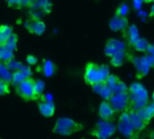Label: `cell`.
Instances as JSON below:
<instances>
[{
    "label": "cell",
    "mask_w": 154,
    "mask_h": 139,
    "mask_svg": "<svg viewBox=\"0 0 154 139\" xmlns=\"http://www.w3.org/2000/svg\"><path fill=\"white\" fill-rule=\"evenodd\" d=\"M128 113H129V118H130V123L134 127V128L137 132L143 131L148 125L137 113L135 109H128Z\"/></svg>",
    "instance_id": "obj_11"
},
{
    "label": "cell",
    "mask_w": 154,
    "mask_h": 139,
    "mask_svg": "<svg viewBox=\"0 0 154 139\" xmlns=\"http://www.w3.org/2000/svg\"><path fill=\"white\" fill-rule=\"evenodd\" d=\"M148 54H150L151 56H152V60H153L154 62V43L153 44H151L150 45V47H149V50H148Z\"/></svg>",
    "instance_id": "obj_36"
},
{
    "label": "cell",
    "mask_w": 154,
    "mask_h": 139,
    "mask_svg": "<svg viewBox=\"0 0 154 139\" xmlns=\"http://www.w3.org/2000/svg\"><path fill=\"white\" fill-rule=\"evenodd\" d=\"M152 2H153L154 3V0H150V3H152Z\"/></svg>",
    "instance_id": "obj_42"
},
{
    "label": "cell",
    "mask_w": 154,
    "mask_h": 139,
    "mask_svg": "<svg viewBox=\"0 0 154 139\" xmlns=\"http://www.w3.org/2000/svg\"><path fill=\"white\" fill-rule=\"evenodd\" d=\"M116 127L107 120H100L97 123L95 129L91 132V135L99 139H106L111 137L116 132Z\"/></svg>",
    "instance_id": "obj_6"
},
{
    "label": "cell",
    "mask_w": 154,
    "mask_h": 139,
    "mask_svg": "<svg viewBox=\"0 0 154 139\" xmlns=\"http://www.w3.org/2000/svg\"><path fill=\"white\" fill-rule=\"evenodd\" d=\"M125 52H121L117 53L112 57H110V63L114 67H121L124 62H125Z\"/></svg>",
    "instance_id": "obj_27"
},
{
    "label": "cell",
    "mask_w": 154,
    "mask_h": 139,
    "mask_svg": "<svg viewBox=\"0 0 154 139\" xmlns=\"http://www.w3.org/2000/svg\"><path fill=\"white\" fill-rule=\"evenodd\" d=\"M91 88H92V90L96 94L99 95L104 100H109V99L111 98V96L114 93L113 90L111 88H109L105 81L94 84L91 86Z\"/></svg>",
    "instance_id": "obj_14"
},
{
    "label": "cell",
    "mask_w": 154,
    "mask_h": 139,
    "mask_svg": "<svg viewBox=\"0 0 154 139\" xmlns=\"http://www.w3.org/2000/svg\"><path fill=\"white\" fill-rule=\"evenodd\" d=\"M26 62L29 66H35L38 63V58L33 54H29L26 56Z\"/></svg>",
    "instance_id": "obj_33"
},
{
    "label": "cell",
    "mask_w": 154,
    "mask_h": 139,
    "mask_svg": "<svg viewBox=\"0 0 154 139\" xmlns=\"http://www.w3.org/2000/svg\"><path fill=\"white\" fill-rule=\"evenodd\" d=\"M127 37L128 41L131 45H134L137 40L140 38V33H139V29L135 24H132L128 27L127 29Z\"/></svg>",
    "instance_id": "obj_19"
},
{
    "label": "cell",
    "mask_w": 154,
    "mask_h": 139,
    "mask_svg": "<svg viewBox=\"0 0 154 139\" xmlns=\"http://www.w3.org/2000/svg\"><path fill=\"white\" fill-rule=\"evenodd\" d=\"M128 94L129 106L132 109H139L149 103L148 91L145 87L139 82H134L128 87Z\"/></svg>",
    "instance_id": "obj_2"
},
{
    "label": "cell",
    "mask_w": 154,
    "mask_h": 139,
    "mask_svg": "<svg viewBox=\"0 0 154 139\" xmlns=\"http://www.w3.org/2000/svg\"><path fill=\"white\" fill-rule=\"evenodd\" d=\"M37 106L41 115L45 118H51L55 113V104L51 100H42Z\"/></svg>",
    "instance_id": "obj_15"
},
{
    "label": "cell",
    "mask_w": 154,
    "mask_h": 139,
    "mask_svg": "<svg viewBox=\"0 0 154 139\" xmlns=\"http://www.w3.org/2000/svg\"><path fill=\"white\" fill-rule=\"evenodd\" d=\"M37 68H38V71L42 72L45 77L53 76V74L55 73V71H56L55 64L51 60H48V59L43 60L42 62L41 63V65L38 66Z\"/></svg>",
    "instance_id": "obj_18"
},
{
    "label": "cell",
    "mask_w": 154,
    "mask_h": 139,
    "mask_svg": "<svg viewBox=\"0 0 154 139\" xmlns=\"http://www.w3.org/2000/svg\"><path fill=\"white\" fill-rule=\"evenodd\" d=\"M5 64L7 66V68H8L10 71H16V70H19V69L23 66V64H22L21 62L15 61L14 58L12 59L11 61H9L8 62L5 63Z\"/></svg>",
    "instance_id": "obj_31"
},
{
    "label": "cell",
    "mask_w": 154,
    "mask_h": 139,
    "mask_svg": "<svg viewBox=\"0 0 154 139\" xmlns=\"http://www.w3.org/2000/svg\"><path fill=\"white\" fill-rule=\"evenodd\" d=\"M129 6L126 4H122L121 5H119L116 10L115 14L116 15H119V16H127V14H129Z\"/></svg>",
    "instance_id": "obj_30"
},
{
    "label": "cell",
    "mask_w": 154,
    "mask_h": 139,
    "mask_svg": "<svg viewBox=\"0 0 154 139\" xmlns=\"http://www.w3.org/2000/svg\"><path fill=\"white\" fill-rule=\"evenodd\" d=\"M14 58V52L9 51L3 44H0V62L6 63Z\"/></svg>",
    "instance_id": "obj_22"
},
{
    "label": "cell",
    "mask_w": 154,
    "mask_h": 139,
    "mask_svg": "<svg viewBox=\"0 0 154 139\" xmlns=\"http://www.w3.org/2000/svg\"><path fill=\"white\" fill-rule=\"evenodd\" d=\"M119 81H120V79H119L116 75L111 74V73L108 75V77L106 78V80L105 81V82L106 83V85H107L109 88H111L112 90L116 86V84H117Z\"/></svg>",
    "instance_id": "obj_28"
},
{
    "label": "cell",
    "mask_w": 154,
    "mask_h": 139,
    "mask_svg": "<svg viewBox=\"0 0 154 139\" xmlns=\"http://www.w3.org/2000/svg\"><path fill=\"white\" fill-rule=\"evenodd\" d=\"M13 27L9 24L0 25V44H4L6 40L12 35Z\"/></svg>",
    "instance_id": "obj_20"
},
{
    "label": "cell",
    "mask_w": 154,
    "mask_h": 139,
    "mask_svg": "<svg viewBox=\"0 0 154 139\" xmlns=\"http://www.w3.org/2000/svg\"><path fill=\"white\" fill-rule=\"evenodd\" d=\"M152 101L154 102V92L152 93Z\"/></svg>",
    "instance_id": "obj_41"
},
{
    "label": "cell",
    "mask_w": 154,
    "mask_h": 139,
    "mask_svg": "<svg viewBox=\"0 0 154 139\" xmlns=\"http://www.w3.org/2000/svg\"><path fill=\"white\" fill-rule=\"evenodd\" d=\"M149 17L154 18V4L152 5V7H151V11H150V14H149Z\"/></svg>",
    "instance_id": "obj_37"
},
{
    "label": "cell",
    "mask_w": 154,
    "mask_h": 139,
    "mask_svg": "<svg viewBox=\"0 0 154 139\" xmlns=\"http://www.w3.org/2000/svg\"><path fill=\"white\" fill-rule=\"evenodd\" d=\"M109 74L110 70L108 66L96 62H88L85 67L83 77L86 84L92 86L97 83L104 82Z\"/></svg>",
    "instance_id": "obj_1"
},
{
    "label": "cell",
    "mask_w": 154,
    "mask_h": 139,
    "mask_svg": "<svg viewBox=\"0 0 154 139\" xmlns=\"http://www.w3.org/2000/svg\"><path fill=\"white\" fill-rule=\"evenodd\" d=\"M140 1H142L143 3H150V0H140Z\"/></svg>",
    "instance_id": "obj_39"
},
{
    "label": "cell",
    "mask_w": 154,
    "mask_h": 139,
    "mask_svg": "<svg viewBox=\"0 0 154 139\" xmlns=\"http://www.w3.org/2000/svg\"><path fill=\"white\" fill-rule=\"evenodd\" d=\"M125 51H126V45L123 41L116 38H110L106 43L104 53L106 57L110 58L117 53L125 52Z\"/></svg>",
    "instance_id": "obj_8"
},
{
    "label": "cell",
    "mask_w": 154,
    "mask_h": 139,
    "mask_svg": "<svg viewBox=\"0 0 154 139\" xmlns=\"http://www.w3.org/2000/svg\"><path fill=\"white\" fill-rule=\"evenodd\" d=\"M6 4L9 7L14 8V9H20L22 8L20 5L19 0H6Z\"/></svg>",
    "instance_id": "obj_34"
},
{
    "label": "cell",
    "mask_w": 154,
    "mask_h": 139,
    "mask_svg": "<svg viewBox=\"0 0 154 139\" xmlns=\"http://www.w3.org/2000/svg\"><path fill=\"white\" fill-rule=\"evenodd\" d=\"M150 137H151L152 138H154V131H153V132H152V133H151Z\"/></svg>",
    "instance_id": "obj_40"
},
{
    "label": "cell",
    "mask_w": 154,
    "mask_h": 139,
    "mask_svg": "<svg viewBox=\"0 0 154 139\" xmlns=\"http://www.w3.org/2000/svg\"><path fill=\"white\" fill-rule=\"evenodd\" d=\"M116 128L119 130V132L126 137H129V138H134L137 137V134L139 132H137L134 127L131 125L130 122H124V121H118V125L116 127Z\"/></svg>",
    "instance_id": "obj_16"
},
{
    "label": "cell",
    "mask_w": 154,
    "mask_h": 139,
    "mask_svg": "<svg viewBox=\"0 0 154 139\" xmlns=\"http://www.w3.org/2000/svg\"><path fill=\"white\" fill-rule=\"evenodd\" d=\"M30 1H31V3H32V6L36 4V2H37L38 0H30Z\"/></svg>",
    "instance_id": "obj_38"
},
{
    "label": "cell",
    "mask_w": 154,
    "mask_h": 139,
    "mask_svg": "<svg viewBox=\"0 0 154 139\" xmlns=\"http://www.w3.org/2000/svg\"><path fill=\"white\" fill-rule=\"evenodd\" d=\"M21 7H32V3L30 0H19Z\"/></svg>",
    "instance_id": "obj_35"
},
{
    "label": "cell",
    "mask_w": 154,
    "mask_h": 139,
    "mask_svg": "<svg viewBox=\"0 0 154 139\" xmlns=\"http://www.w3.org/2000/svg\"><path fill=\"white\" fill-rule=\"evenodd\" d=\"M38 6L44 14H51L52 10V4L51 0H38L33 6ZM32 6V7H33Z\"/></svg>",
    "instance_id": "obj_25"
},
{
    "label": "cell",
    "mask_w": 154,
    "mask_h": 139,
    "mask_svg": "<svg viewBox=\"0 0 154 139\" xmlns=\"http://www.w3.org/2000/svg\"><path fill=\"white\" fill-rule=\"evenodd\" d=\"M138 115L146 122L150 123V121L154 118V102L152 103L147 104L143 108H141L139 109H136Z\"/></svg>",
    "instance_id": "obj_17"
},
{
    "label": "cell",
    "mask_w": 154,
    "mask_h": 139,
    "mask_svg": "<svg viewBox=\"0 0 154 139\" xmlns=\"http://www.w3.org/2000/svg\"><path fill=\"white\" fill-rule=\"evenodd\" d=\"M34 80L32 77L25 79L17 85L14 86L16 94L25 101L34 100V91H33Z\"/></svg>",
    "instance_id": "obj_5"
},
{
    "label": "cell",
    "mask_w": 154,
    "mask_h": 139,
    "mask_svg": "<svg viewBox=\"0 0 154 139\" xmlns=\"http://www.w3.org/2000/svg\"><path fill=\"white\" fill-rule=\"evenodd\" d=\"M115 113L116 111L108 100H104L100 103L98 107V115L102 120L109 121L110 119L113 118V117L115 116Z\"/></svg>",
    "instance_id": "obj_12"
},
{
    "label": "cell",
    "mask_w": 154,
    "mask_h": 139,
    "mask_svg": "<svg viewBox=\"0 0 154 139\" xmlns=\"http://www.w3.org/2000/svg\"><path fill=\"white\" fill-rule=\"evenodd\" d=\"M45 88V83L42 80H34L33 83V91H34V100H39L43 94Z\"/></svg>",
    "instance_id": "obj_23"
},
{
    "label": "cell",
    "mask_w": 154,
    "mask_h": 139,
    "mask_svg": "<svg viewBox=\"0 0 154 139\" xmlns=\"http://www.w3.org/2000/svg\"><path fill=\"white\" fill-rule=\"evenodd\" d=\"M32 71L29 66H24L23 65L19 70H16L12 72V80H11V84L13 86L17 85L21 81H24L25 79L32 77Z\"/></svg>",
    "instance_id": "obj_10"
},
{
    "label": "cell",
    "mask_w": 154,
    "mask_h": 139,
    "mask_svg": "<svg viewBox=\"0 0 154 139\" xmlns=\"http://www.w3.org/2000/svg\"><path fill=\"white\" fill-rule=\"evenodd\" d=\"M128 91V87L127 85L124 82V81H119L116 86L113 89V92L114 93H117V92H127Z\"/></svg>",
    "instance_id": "obj_32"
},
{
    "label": "cell",
    "mask_w": 154,
    "mask_h": 139,
    "mask_svg": "<svg viewBox=\"0 0 154 139\" xmlns=\"http://www.w3.org/2000/svg\"><path fill=\"white\" fill-rule=\"evenodd\" d=\"M10 94V83L0 79V96H7Z\"/></svg>",
    "instance_id": "obj_29"
},
{
    "label": "cell",
    "mask_w": 154,
    "mask_h": 139,
    "mask_svg": "<svg viewBox=\"0 0 154 139\" xmlns=\"http://www.w3.org/2000/svg\"><path fill=\"white\" fill-rule=\"evenodd\" d=\"M84 127L79 121L69 118H59L53 126L52 132L60 136H71L83 130Z\"/></svg>",
    "instance_id": "obj_3"
},
{
    "label": "cell",
    "mask_w": 154,
    "mask_h": 139,
    "mask_svg": "<svg viewBox=\"0 0 154 139\" xmlns=\"http://www.w3.org/2000/svg\"><path fill=\"white\" fill-rule=\"evenodd\" d=\"M116 112H123L129 107V94L127 92L113 93L108 100Z\"/></svg>",
    "instance_id": "obj_7"
},
{
    "label": "cell",
    "mask_w": 154,
    "mask_h": 139,
    "mask_svg": "<svg viewBox=\"0 0 154 139\" xmlns=\"http://www.w3.org/2000/svg\"><path fill=\"white\" fill-rule=\"evenodd\" d=\"M17 43H18V35L13 33L12 35L6 40V42L3 45L9 51L14 52V51H16L17 49Z\"/></svg>",
    "instance_id": "obj_24"
},
{
    "label": "cell",
    "mask_w": 154,
    "mask_h": 139,
    "mask_svg": "<svg viewBox=\"0 0 154 139\" xmlns=\"http://www.w3.org/2000/svg\"><path fill=\"white\" fill-rule=\"evenodd\" d=\"M0 79L7 81L11 84L12 72L4 62H0Z\"/></svg>",
    "instance_id": "obj_26"
},
{
    "label": "cell",
    "mask_w": 154,
    "mask_h": 139,
    "mask_svg": "<svg viewBox=\"0 0 154 139\" xmlns=\"http://www.w3.org/2000/svg\"><path fill=\"white\" fill-rule=\"evenodd\" d=\"M130 60L133 62V64L135 66L136 73H137L136 76L138 79H142L145 77L149 73L151 68L154 66L153 60L150 54L143 57H132L130 58Z\"/></svg>",
    "instance_id": "obj_4"
},
{
    "label": "cell",
    "mask_w": 154,
    "mask_h": 139,
    "mask_svg": "<svg viewBox=\"0 0 154 139\" xmlns=\"http://www.w3.org/2000/svg\"><path fill=\"white\" fill-rule=\"evenodd\" d=\"M24 27L30 33H32L38 36L42 35L46 30L45 23L42 20L36 18V17H32L28 19L24 24Z\"/></svg>",
    "instance_id": "obj_9"
},
{
    "label": "cell",
    "mask_w": 154,
    "mask_h": 139,
    "mask_svg": "<svg viewBox=\"0 0 154 139\" xmlns=\"http://www.w3.org/2000/svg\"><path fill=\"white\" fill-rule=\"evenodd\" d=\"M151 43L150 42L144 38V37H140L137 42L133 45L134 48L137 51V52H147L148 50H149V47H150Z\"/></svg>",
    "instance_id": "obj_21"
},
{
    "label": "cell",
    "mask_w": 154,
    "mask_h": 139,
    "mask_svg": "<svg viewBox=\"0 0 154 139\" xmlns=\"http://www.w3.org/2000/svg\"><path fill=\"white\" fill-rule=\"evenodd\" d=\"M108 25L113 32L124 31L128 25V19L126 16H119L115 14L114 17L109 21Z\"/></svg>",
    "instance_id": "obj_13"
}]
</instances>
